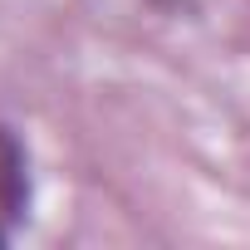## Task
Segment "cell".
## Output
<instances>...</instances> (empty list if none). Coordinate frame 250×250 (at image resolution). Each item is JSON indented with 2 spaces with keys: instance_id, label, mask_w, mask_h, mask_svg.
Segmentation results:
<instances>
[{
  "instance_id": "6da1fadb",
  "label": "cell",
  "mask_w": 250,
  "mask_h": 250,
  "mask_svg": "<svg viewBox=\"0 0 250 250\" xmlns=\"http://www.w3.org/2000/svg\"><path fill=\"white\" fill-rule=\"evenodd\" d=\"M30 201H35L30 152H25L20 133L0 123V221H5V226H20V221L30 216Z\"/></svg>"
},
{
  "instance_id": "7a4b0ae2",
  "label": "cell",
  "mask_w": 250,
  "mask_h": 250,
  "mask_svg": "<svg viewBox=\"0 0 250 250\" xmlns=\"http://www.w3.org/2000/svg\"><path fill=\"white\" fill-rule=\"evenodd\" d=\"M5 240H10V226H5V221H0V245H5Z\"/></svg>"
}]
</instances>
